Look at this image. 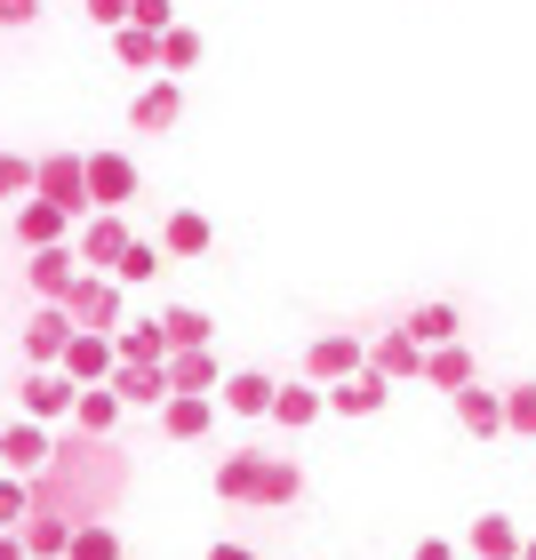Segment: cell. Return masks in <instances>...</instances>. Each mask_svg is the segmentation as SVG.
Masks as SVG:
<instances>
[{
    "instance_id": "cell-21",
    "label": "cell",
    "mask_w": 536,
    "mask_h": 560,
    "mask_svg": "<svg viewBox=\"0 0 536 560\" xmlns=\"http://www.w3.org/2000/svg\"><path fill=\"white\" fill-rule=\"evenodd\" d=\"M304 497V465H296V456H257V497H248V504H272V513H280V504H296Z\"/></svg>"
},
{
    "instance_id": "cell-18",
    "label": "cell",
    "mask_w": 536,
    "mask_h": 560,
    "mask_svg": "<svg viewBox=\"0 0 536 560\" xmlns=\"http://www.w3.org/2000/svg\"><path fill=\"white\" fill-rule=\"evenodd\" d=\"M321 400H328V409H337V417H376V409H385V400H393V385H385V376H376V369H361V376H345V385H328Z\"/></svg>"
},
{
    "instance_id": "cell-27",
    "label": "cell",
    "mask_w": 536,
    "mask_h": 560,
    "mask_svg": "<svg viewBox=\"0 0 536 560\" xmlns=\"http://www.w3.org/2000/svg\"><path fill=\"white\" fill-rule=\"evenodd\" d=\"M473 560H521L513 513H480V521H473Z\"/></svg>"
},
{
    "instance_id": "cell-5",
    "label": "cell",
    "mask_w": 536,
    "mask_h": 560,
    "mask_svg": "<svg viewBox=\"0 0 536 560\" xmlns=\"http://www.w3.org/2000/svg\"><path fill=\"white\" fill-rule=\"evenodd\" d=\"M129 241H137L129 217H81V224H72V257H81V272H105V280H113V265H120Z\"/></svg>"
},
{
    "instance_id": "cell-16",
    "label": "cell",
    "mask_w": 536,
    "mask_h": 560,
    "mask_svg": "<svg viewBox=\"0 0 536 560\" xmlns=\"http://www.w3.org/2000/svg\"><path fill=\"white\" fill-rule=\"evenodd\" d=\"M129 417L120 409V393L113 385H89V393H72V432H81V441H113V424Z\"/></svg>"
},
{
    "instance_id": "cell-14",
    "label": "cell",
    "mask_w": 536,
    "mask_h": 560,
    "mask_svg": "<svg viewBox=\"0 0 536 560\" xmlns=\"http://www.w3.org/2000/svg\"><path fill=\"white\" fill-rule=\"evenodd\" d=\"M65 345H72L65 304H40V313L24 320V361H33V369H57V361H65Z\"/></svg>"
},
{
    "instance_id": "cell-35",
    "label": "cell",
    "mask_w": 536,
    "mask_h": 560,
    "mask_svg": "<svg viewBox=\"0 0 536 560\" xmlns=\"http://www.w3.org/2000/svg\"><path fill=\"white\" fill-rule=\"evenodd\" d=\"M0 200H33V152H0Z\"/></svg>"
},
{
    "instance_id": "cell-9",
    "label": "cell",
    "mask_w": 536,
    "mask_h": 560,
    "mask_svg": "<svg viewBox=\"0 0 536 560\" xmlns=\"http://www.w3.org/2000/svg\"><path fill=\"white\" fill-rule=\"evenodd\" d=\"M272 393H280L272 369H224L217 409H224V417H272Z\"/></svg>"
},
{
    "instance_id": "cell-37",
    "label": "cell",
    "mask_w": 536,
    "mask_h": 560,
    "mask_svg": "<svg viewBox=\"0 0 536 560\" xmlns=\"http://www.w3.org/2000/svg\"><path fill=\"white\" fill-rule=\"evenodd\" d=\"M504 432H513V441H536V385L504 393Z\"/></svg>"
},
{
    "instance_id": "cell-42",
    "label": "cell",
    "mask_w": 536,
    "mask_h": 560,
    "mask_svg": "<svg viewBox=\"0 0 536 560\" xmlns=\"http://www.w3.org/2000/svg\"><path fill=\"white\" fill-rule=\"evenodd\" d=\"M209 560H257L248 545H209Z\"/></svg>"
},
{
    "instance_id": "cell-40",
    "label": "cell",
    "mask_w": 536,
    "mask_h": 560,
    "mask_svg": "<svg viewBox=\"0 0 536 560\" xmlns=\"http://www.w3.org/2000/svg\"><path fill=\"white\" fill-rule=\"evenodd\" d=\"M33 16H40V0H0V24H9V33H24Z\"/></svg>"
},
{
    "instance_id": "cell-8",
    "label": "cell",
    "mask_w": 536,
    "mask_h": 560,
    "mask_svg": "<svg viewBox=\"0 0 536 560\" xmlns=\"http://www.w3.org/2000/svg\"><path fill=\"white\" fill-rule=\"evenodd\" d=\"M16 409H24V424H72V385H65V376L57 369H33V376H24V385H16Z\"/></svg>"
},
{
    "instance_id": "cell-22",
    "label": "cell",
    "mask_w": 536,
    "mask_h": 560,
    "mask_svg": "<svg viewBox=\"0 0 536 560\" xmlns=\"http://www.w3.org/2000/svg\"><path fill=\"white\" fill-rule=\"evenodd\" d=\"M161 432H168V441H209V432H217V400L168 393V400H161Z\"/></svg>"
},
{
    "instance_id": "cell-11",
    "label": "cell",
    "mask_w": 536,
    "mask_h": 560,
    "mask_svg": "<svg viewBox=\"0 0 536 560\" xmlns=\"http://www.w3.org/2000/svg\"><path fill=\"white\" fill-rule=\"evenodd\" d=\"M209 241H217V224L200 217V209H168V224H161V265H193V257H209Z\"/></svg>"
},
{
    "instance_id": "cell-23",
    "label": "cell",
    "mask_w": 536,
    "mask_h": 560,
    "mask_svg": "<svg viewBox=\"0 0 536 560\" xmlns=\"http://www.w3.org/2000/svg\"><path fill=\"white\" fill-rule=\"evenodd\" d=\"M456 424H465L473 441H497V432H504V393L465 385V393H456Z\"/></svg>"
},
{
    "instance_id": "cell-44",
    "label": "cell",
    "mask_w": 536,
    "mask_h": 560,
    "mask_svg": "<svg viewBox=\"0 0 536 560\" xmlns=\"http://www.w3.org/2000/svg\"><path fill=\"white\" fill-rule=\"evenodd\" d=\"M521 560H536V528H528V537H521Z\"/></svg>"
},
{
    "instance_id": "cell-32",
    "label": "cell",
    "mask_w": 536,
    "mask_h": 560,
    "mask_svg": "<svg viewBox=\"0 0 536 560\" xmlns=\"http://www.w3.org/2000/svg\"><path fill=\"white\" fill-rule=\"evenodd\" d=\"M113 57H120V72H152V81H161V40L137 33V24H120V33H113Z\"/></svg>"
},
{
    "instance_id": "cell-30",
    "label": "cell",
    "mask_w": 536,
    "mask_h": 560,
    "mask_svg": "<svg viewBox=\"0 0 536 560\" xmlns=\"http://www.w3.org/2000/svg\"><path fill=\"white\" fill-rule=\"evenodd\" d=\"M16 545H24V560H65L72 528H65V521H48V513H33V521L16 528Z\"/></svg>"
},
{
    "instance_id": "cell-6",
    "label": "cell",
    "mask_w": 536,
    "mask_h": 560,
    "mask_svg": "<svg viewBox=\"0 0 536 560\" xmlns=\"http://www.w3.org/2000/svg\"><path fill=\"white\" fill-rule=\"evenodd\" d=\"M48 456H57V432H40V424H24V417L0 424V472L40 480V472H48Z\"/></svg>"
},
{
    "instance_id": "cell-29",
    "label": "cell",
    "mask_w": 536,
    "mask_h": 560,
    "mask_svg": "<svg viewBox=\"0 0 536 560\" xmlns=\"http://www.w3.org/2000/svg\"><path fill=\"white\" fill-rule=\"evenodd\" d=\"M193 65H200V33H193L185 16H176L168 33H161V81H185Z\"/></svg>"
},
{
    "instance_id": "cell-4",
    "label": "cell",
    "mask_w": 536,
    "mask_h": 560,
    "mask_svg": "<svg viewBox=\"0 0 536 560\" xmlns=\"http://www.w3.org/2000/svg\"><path fill=\"white\" fill-rule=\"evenodd\" d=\"M65 320L81 328V337H113V328H120V280L81 272V280L65 289Z\"/></svg>"
},
{
    "instance_id": "cell-17",
    "label": "cell",
    "mask_w": 536,
    "mask_h": 560,
    "mask_svg": "<svg viewBox=\"0 0 536 560\" xmlns=\"http://www.w3.org/2000/svg\"><path fill=\"white\" fill-rule=\"evenodd\" d=\"M408 337H417V352H441V345H465V313L456 304H417V313L400 320Z\"/></svg>"
},
{
    "instance_id": "cell-38",
    "label": "cell",
    "mask_w": 536,
    "mask_h": 560,
    "mask_svg": "<svg viewBox=\"0 0 536 560\" xmlns=\"http://www.w3.org/2000/svg\"><path fill=\"white\" fill-rule=\"evenodd\" d=\"M129 24H137V33H152V40H161L168 24H176V0H129Z\"/></svg>"
},
{
    "instance_id": "cell-24",
    "label": "cell",
    "mask_w": 536,
    "mask_h": 560,
    "mask_svg": "<svg viewBox=\"0 0 536 560\" xmlns=\"http://www.w3.org/2000/svg\"><path fill=\"white\" fill-rule=\"evenodd\" d=\"M217 385H224L217 352H176V361H168V393H185V400H209Z\"/></svg>"
},
{
    "instance_id": "cell-7",
    "label": "cell",
    "mask_w": 536,
    "mask_h": 560,
    "mask_svg": "<svg viewBox=\"0 0 536 560\" xmlns=\"http://www.w3.org/2000/svg\"><path fill=\"white\" fill-rule=\"evenodd\" d=\"M113 369H120V352H113V337H81L72 328V345H65V361H57V376L72 393H89V385H113Z\"/></svg>"
},
{
    "instance_id": "cell-41",
    "label": "cell",
    "mask_w": 536,
    "mask_h": 560,
    "mask_svg": "<svg viewBox=\"0 0 536 560\" xmlns=\"http://www.w3.org/2000/svg\"><path fill=\"white\" fill-rule=\"evenodd\" d=\"M408 560H456V545H441V537H424V545L408 552Z\"/></svg>"
},
{
    "instance_id": "cell-33",
    "label": "cell",
    "mask_w": 536,
    "mask_h": 560,
    "mask_svg": "<svg viewBox=\"0 0 536 560\" xmlns=\"http://www.w3.org/2000/svg\"><path fill=\"white\" fill-rule=\"evenodd\" d=\"M65 560H120V528L113 521H81L72 545H65Z\"/></svg>"
},
{
    "instance_id": "cell-19",
    "label": "cell",
    "mask_w": 536,
    "mask_h": 560,
    "mask_svg": "<svg viewBox=\"0 0 536 560\" xmlns=\"http://www.w3.org/2000/svg\"><path fill=\"white\" fill-rule=\"evenodd\" d=\"M16 241H24V257H33V248H65L72 241V217L48 209V200H24V209H16Z\"/></svg>"
},
{
    "instance_id": "cell-34",
    "label": "cell",
    "mask_w": 536,
    "mask_h": 560,
    "mask_svg": "<svg viewBox=\"0 0 536 560\" xmlns=\"http://www.w3.org/2000/svg\"><path fill=\"white\" fill-rule=\"evenodd\" d=\"M152 272H161V248H152V241H129V248H120V265H113L120 289H144Z\"/></svg>"
},
{
    "instance_id": "cell-15",
    "label": "cell",
    "mask_w": 536,
    "mask_h": 560,
    "mask_svg": "<svg viewBox=\"0 0 536 560\" xmlns=\"http://www.w3.org/2000/svg\"><path fill=\"white\" fill-rule=\"evenodd\" d=\"M369 369L385 376V385H408V376H424V352L408 328H385V337H369Z\"/></svg>"
},
{
    "instance_id": "cell-1",
    "label": "cell",
    "mask_w": 536,
    "mask_h": 560,
    "mask_svg": "<svg viewBox=\"0 0 536 560\" xmlns=\"http://www.w3.org/2000/svg\"><path fill=\"white\" fill-rule=\"evenodd\" d=\"M81 176H89V217H129L137 200V161L129 152H81Z\"/></svg>"
},
{
    "instance_id": "cell-13",
    "label": "cell",
    "mask_w": 536,
    "mask_h": 560,
    "mask_svg": "<svg viewBox=\"0 0 536 560\" xmlns=\"http://www.w3.org/2000/svg\"><path fill=\"white\" fill-rule=\"evenodd\" d=\"M24 280H33V296H40V304H65V289L81 280V257H72V241H65V248H33V257H24Z\"/></svg>"
},
{
    "instance_id": "cell-28",
    "label": "cell",
    "mask_w": 536,
    "mask_h": 560,
    "mask_svg": "<svg viewBox=\"0 0 536 560\" xmlns=\"http://www.w3.org/2000/svg\"><path fill=\"white\" fill-rule=\"evenodd\" d=\"M424 385H441L448 400L465 393V385H480V376H473V352H465V345H441V352H424Z\"/></svg>"
},
{
    "instance_id": "cell-31",
    "label": "cell",
    "mask_w": 536,
    "mask_h": 560,
    "mask_svg": "<svg viewBox=\"0 0 536 560\" xmlns=\"http://www.w3.org/2000/svg\"><path fill=\"white\" fill-rule=\"evenodd\" d=\"M217 497H224V504H248V497H257V448H233V456L217 465Z\"/></svg>"
},
{
    "instance_id": "cell-43",
    "label": "cell",
    "mask_w": 536,
    "mask_h": 560,
    "mask_svg": "<svg viewBox=\"0 0 536 560\" xmlns=\"http://www.w3.org/2000/svg\"><path fill=\"white\" fill-rule=\"evenodd\" d=\"M0 560H24V545H16V528H0Z\"/></svg>"
},
{
    "instance_id": "cell-36",
    "label": "cell",
    "mask_w": 536,
    "mask_h": 560,
    "mask_svg": "<svg viewBox=\"0 0 536 560\" xmlns=\"http://www.w3.org/2000/svg\"><path fill=\"white\" fill-rule=\"evenodd\" d=\"M24 521H33V480L0 472V528H24Z\"/></svg>"
},
{
    "instance_id": "cell-3",
    "label": "cell",
    "mask_w": 536,
    "mask_h": 560,
    "mask_svg": "<svg viewBox=\"0 0 536 560\" xmlns=\"http://www.w3.org/2000/svg\"><path fill=\"white\" fill-rule=\"evenodd\" d=\"M33 200H48V209H65L72 224L89 217V176H81V152H40L33 161Z\"/></svg>"
},
{
    "instance_id": "cell-20",
    "label": "cell",
    "mask_w": 536,
    "mask_h": 560,
    "mask_svg": "<svg viewBox=\"0 0 536 560\" xmlns=\"http://www.w3.org/2000/svg\"><path fill=\"white\" fill-rule=\"evenodd\" d=\"M321 385H304V376H280V393H272V424L280 432H304V424H321Z\"/></svg>"
},
{
    "instance_id": "cell-39",
    "label": "cell",
    "mask_w": 536,
    "mask_h": 560,
    "mask_svg": "<svg viewBox=\"0 0 536 560\" xmlns=\"http://www.w3.org/2000/svg\"><path fill=\"white\" fill-rule=\"evenodd\" d=\"M89 24H105V33H120V24H129V0H89Z\"/></svg>"
},
{
    "instance_id": "cell-25",
    "label": "cell",
    "mask_w": 536,
    "mask_h": 560,
    "mask_svg": "<svg viewBox=\"0 0 536 560\" xmlns=\"http://www.w3.org/2000/svg\"><path fill=\"white\" fill-rule=\"evenodd\" d=\"M113 352H120V369H161V361H168L152 320H120V328H113Z\"/></svg>"
},
{
    "instance_id": "cell-12",
    "label": "cell",
    "mask_w": 536,
    "mask_h": 560,
    "mask_svg": "<svg viewBox=\"0 0 536 560\" xmlns=\"http://www.w3.org/2000/svg\"><path fill=\"white\" fill-rule=\"evenodd\" d=\"M152 328H161L168 361H176V352H209V337H217V320L200 313V304H168V313H152Z\"/></svg>"
},
{
    "instance_id": "cell-10",
    "label": "cell",
    "mask_w": 536,
    "mask_h": 560,
    "mask_svg": "<svg viewBox=\"0 0 536 560\" xmlns=\"http://www.w3.org/2000/svg\"><path fill=\"white\" fill-rule=\"evenodd\" d=\"M176 120H185V81H144L137 105H129V129L137 137H168Z\"/></svg>"
},
{
    "instance_id": "cell-2",
    "label": "cell",
    "mask_w": 536,
    "mask_h": 560,
    "mask_svg": "<svg viewBox=\"0 0 536 560\" xmlns=\"http://www.w3.org/2000/svg\"><path fill=\"white\" fill-rule=\"evenodd\" d=\"M369 369V337H352V328H321L313 345H304V385H345V376Z\"/></svg>"
},
{
    "instance_id": "cell-26",
    "label": "cell",
    "mask_w": 536,
    "mask_h": 560,
    "mask_svg": "<svg viewBox=\"0 0 536 560\" xmlns=\"http://www.w3.org/2000/svg\"><path fill=\"white\" fill-rule=\"evenodd\" d=\"M113 393H120V409H161L168 400V361L161 369H113Z\"/></svg>"
}]
</instances>
